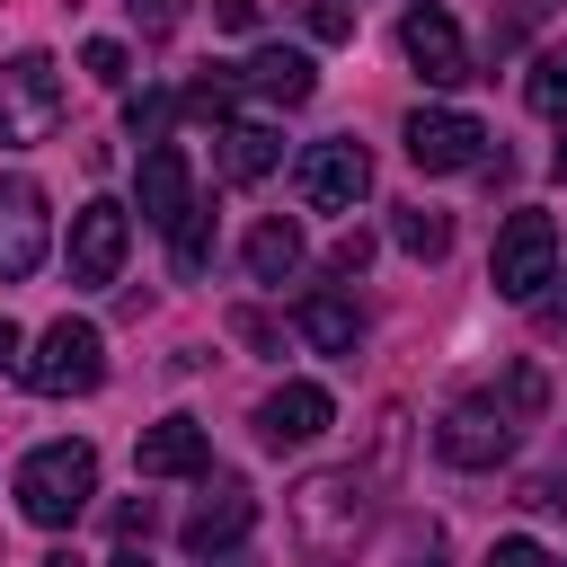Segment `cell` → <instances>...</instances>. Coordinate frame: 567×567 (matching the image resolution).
I'll use <instances>...</instances> for the list:
<instances>
[{"label": "cell", "mask_w": 567, "mask_h": 567, "mask_svg": "<svg viewBox=\"0 0 567 567\" xmlns=\"http://www.w3.org/2000/svg\"><path fill=\"white\" fill-rule=\"evenodd\" d=\"M514 443H523V416H514L496 390L452 399L443 425H434V452H443L452 470H496V461H514Z\"/></svg>", "instance_id": "5"}, {"label": "cell", "mask_w": 567, "mask_h": 567, "mask_svg": "<svg viewBox=\"0 0 567 567\" xmlns=\"http://www.w3.org/2000/svg\"><path fill=\"white\" fill-rule=\"evenodd\" d=\"M168 257H177V275H186V284L213 266V204H186V213L168 221Z\"/></svg>", "instance_id": "20"}, {"label": "cell", "mask_w": 567, "mask_h": 567, "mask_svg": "<svg viewBox=\"0 0 567 567\" xmlns=\"http://www.w3.org/2000/svg\"><path fill=\"white\" fill-rule=\"evenodd\" d=\"M133 470L142 478H204L213 470V434L195 416H159L142 443H133Z\"/></svg>", "instance_id": "14"}, {"label": "cell", "mask_w": 567, "mask_h": 567, "mask_svg": "<svg viewBox=\"0 0 567 567\" xmlns=\"http://www.w3.org/2000/svg\"><path fill=\"white\" fill-rule=\"evenodd\" d=\"M159 124H168V97H159V89H142V97L124 106V133H133V142H159Z\"/></svg>", "instance_id": "25"}, {"label": "cell", "mask_w": 567, "mask_h": 567, "mask_svg": "<svg viewBox=\"0 0 567 567\" xmlns=\"http://www.w3.org/2000/svg\"><path fill=\"white\" fill-rule=\"evenodd\" d=\"M399 53L416 62V80H425V89H461V80H478V62H470V44H461L452 9H434V0H416V9L399 18Z\"/></svg>", "instance_id": "9"}, {"label": "cell", "mask_w": 567, "mask_h": 567, "mask_svg": "<svg viewBox=\"0 0 567 567\" xmlns=\"http://www.w3.org/2000/svg\"><path fill=\"white\" fill-rule=\"evenodd\" d=\"M248 523H257L248 478H213V487H204V505L177 523V540H186L195 558H213V549H239V540H248Z\"/></svg>", "instance_id": "13"}, {"label": "cell", "mask_w": 567, "mask_h": 567, "mask_svg": "<svg viewBox=\"0 0 567 567\" xmlns=\"http://www.w3.org/2000/svg\"><path fill=\"white\" fill-rule=\"evenodd\" d=\"M230 337H239V346H257V354H275V328H266V310H230Z\"/></svg>", "instance_id": "29"}, {"label": "cell", "mask_w": 567, "mask_h": 567, "mask_svg": "<svg viewBox=\"0 0 567 567\" xmlns=\"http://www.w3.org/2000/svg\"><path fill=\"white\" fill-rule=\"evenodd\" d=\"M487 567H558V558H549L540 540H496V549H487Z\"/></svg>", "instance_id": "28"}, {"label": "cell", "mask_w": 567, "mask_h": 567, "mask_svg": "<svg viewBox=\"0 0 567 567\" xmlns=\"http://www.w3.org/2000/svg\"><path fill=\"white\" fill-rule=\"evenodd\" d=\"M213 567H257V558L248 549H213Z\"/></svg>", "instance_id": "34"}, {"label": "cell", "mask_w": 567, "mask_h": 567, "mask_svg": "<svg viewBox=\"0 0 567 567\" xmlns=\"http://www.w3.org/2000/svg\"><path fill=\"white\" fill-rule=\"evenodd\" d=\"M53 124H62V71H53V53L0 62V151L53 142Z\"/></svg>", "instance_id": "6"}, {"label": "cell", "mask_w": 567, "mask_h": 567, "mask_svg": "<svg viewBox=\"0 0 567 567\" xmlns=\"http://www.w3.org/2000/svg\"><path fill=\"white\" fill-rule=\"evenodd\" d=\"M301 27H310L319 44H346V35H354V9H346V0H301Z\"/></svg>", "instance_id": "24"}, {"label": "cell", "mask_w": 567, "mask_h": 567, "mask_svg": "<svg viewBox=\"0 0 567 567\" xmlns=\"http://www.w3.org/2000/svg\"><path fill=\"white\" fill-rule=\"evenodd\" d=\"M124 9H133V27H142V35H168V27L186 18V0H124Z\"/></svg>", "instance_id": "26"}, {"label": "cell", "mask_w": 567, "mask_h": 567, "mask_svg": "<svg viewBox=\"0 0 567 567\" xmlns=\"http://www.w3.org/2000/svg\"><path fill=\"white\" fill-rule=\"evenodd\" d=\"M186 204H195L186 151H177V142H142V221H151V230H168Z\"/></svg>", "instance_id": "16"}, {"label": "cell", "mask_w": 567, "mask_h": 567, "mask_svg": "<svg viewBox=\"0 0 567 567\" xmlns=\"http://www.w3.org/2000/svg\"><path fill=\"white\" fill-rule=\"evenodd\" d=\"M106 567H151V558H142V549H115V558H106Z\"/></svg>", "instance_id": "36"}, {"label": "cell", "mask_w": 567, "mask_h": 567, "mask_svg": "<svg viewBox=\"0 0 567 567\" xmlns=\"http://www.w3.org/2000/svg\"><path fill=\"white\" fill-rule=\"evenodd\" d=\"M292 328H301L319 354H354V346H363V310H354L346 292H301V301H292Z\"/></svg>", "instance_id": "18"}, {"label": "cell", "mask_w": 567, "mask_h": 567, "mask_svg": "<svg viewBox=\"0 0 567 567\" xmlns=\"http://www.w3.org/2000/svg\"><path fill=\"white\" fill-rule=\"evenodd\" d=\"M239 257H248V275H257V284H292V275H301V221H292V213L257 221Z\"/></svg>", "instance_id": "19"}, {"label": "cell", "mask_w": 567, "mask_h": 567, "mask_svg": "<svg viewBox=\"0 0 567 567\" xmlns=\"http://www.w3.org/2000/svg\"><path fill=\"white\" fill-rule=\"evenodd\" d=\"M558 124H567V115H558ZM549 168H558V177H567V133H558V151H549Z\"/></svg>", "instance_id": "35"}, {"label": "cell", "mask_w": 567, "mask_h": 567, "mask_svg": "<svg viewBox=\"0 0 567 567\" xmlns=\"http://www.w3.org/2000/svg\"><path fill=\"white\" fill-rule=\"evenodd\" d=\"M328 416H337V408H328L319 381H284V390L257 399V443H266V452H301V443L328 434Z\"/></svg>", "instance_id": "12"}, {"label": "cell", "mask_w": 567, "mask_h": 567, "mask_svg": "<svg viewBox=\"0 0 567 567\" xmlns=\"http://www.w3.org/2000/svg\"><path fill=\"white\" fill-rule=\"evenodd\" d=\"M523 97H532V115H567V44H549V53L532 62Z\"/></svg>", "instance_id": "22"}, {"label": "cell", "mask_w": 567, "mask_h": 567, "mask_svg": "<svg viewBox=\"0 0 567 567\" xmlns=\"http://www.w3.org/2000/svg\"><path fill=\"white\" fill-rule=\"evenodd\" d=\"M89 496H97V452L89 443H35L18 461V514L35 532H71L89 514Z\"/></svg>", "instance_id": "2"}, {"label": "cell", "mask_w": 567, "mask_h": 567, "mask_svg": "<svg viewBox=\"0 0 567 567\" xmlns=\"http://www.w3.org/2000/svg\"><path fill=\"white\" fill-rule=\"evenodd\" d=\"M230 80H239V89H257V97H275V106H310V89H319L310 53H292V44H257Z\"/></svg>", "instance_id": "15"}, {"label": "cell", "mask_w": 567, "mask_h": 567, "mask_svg": "<svg viewBox=\"0 0 567 567\" xmlns=\"http://www.w3.org/2000/svg\"><path fill=\"white\" fill-rule=\"evenodd\" d=\"M363 266H372V239H363V230H346V239L328 248V275H363Z\"/></svg>", "instance_id": "27"}, {"label": "cell", "mask_w": 567, "mask_h": 567, "mask_svg": "<svg viewBox=\"0 0 567 567\" xmlns=\"http://www.w3.org/2000/svg\"><path fill=\"white\" fill-rule=\"evenodd\" d=\"M487 284L496 301H540V284H558V221L549 213H505L496 230V257H487Z\"/></svg>", "instance_id": "4"}, {"label": "cell", "mask_w": 567, "mask_h": 567, "mask_svg": "<svg viewBox=\"0 0 567 567\" xmlns=\"http://www.w3.org/2000/svg\"><path fill=\"white\" fill-rule=\"evenodd\" d=\"M213 142H221V177H230V186H257V177L284 159V133H275V124H257V115L213 124Z\"/></svg>", "instance_id": "17"}, {"label": "cell", "mask_w": 567, "mask_h": 567, "mask_svg": "<svg viewBox=\"0 0 567 567\" xmlns=\"http://www.w3.org/2000/svg\"><path fill=\"white\" fill-rule=\"evenodd\" d=\"M44 239H53L44 186L35 177H0V284H27L44 266Z\"/></svg>", "instance_id": "11"}, {"label": "cell", "mask_w": 567, "mask_h": 567, "mask_svg": "<svg viewBox=\"0 0 567 567\" xmlns=\"http://www.w3.org/2000/svg\"><path fill=\"white\" fill-rule=\"evenodd\" d=\"M523 505H540V514H558V505H567V487H558V478H532V487H523Z\"/></svg>", "instance_id": "32"}, {"label": "cell", "mask_w": 567, "mask_h": 567, "mask_svg": "<svg viewBox=\"0 0 567 567\" xmlns=\"http://www.w3.org/2000/svg\"><path fill=\"white\" fill-rule=\"evenodd\" d=\"M213 18H221L230 35H248V27H257V0H213Z\"/></svg>", "instance_id": "31"}, {"label": "cell", "mask_w": 567, "mask_h": 567, "mask_svg": "<svg viewBox=\"0 0 567 567\" xmlns=\"http://www.w3.org/2000/svg\"><path fill=\"white\" fill-rule=\"evenodd\" d=\"M363 186H372V151H363L354 133L310 142V151L292 159V195H301L310 213H354V204H363Z\"/></svg>", "instance_id": "7"}, {"label": "cell", "mask_w": 567, "mask_h": 567, "mask_svg": "<svg viewBox=\"0 0 567 567\" xmlns=\"http://www.w3.org/2000/svg\"><path fill=\"white\" fill-rule=\"evenodd\" d=\"M390 239H399L408 257H443V248H452V213H434V204H399Z\"/></svg>", "instance_id": "21"}, {"label": "cell", "mask_w": 567, "mask_h": 567, "mask_svg": "<svg viewBox=\"0 0 567 567\" xmlns=\"http://www.w3.org/2000/svg\"><path fill=\"white\" fill-rule=\"evenodd\" d=\"M80 71H89V80H106V89H124V80H133V62H124V44H115V35H89V44H80Z\"/></svg>", "instance_id": "23"}, {"label": "cell", "mask_w": 567, "mask_h": 567, "mask_svg": "<svg viewBox=\"0 0 567 567\" xmlns=\"http://www.w3.org/2000/svg\"><path fill=\"white\" fill-rule=\"evenodd\" d=\"M115 532H124V540H142V532H151V496H133V505H115Z\"/></svg>", "instance_id": "30"}, {"label": "cell", "mask_w": 567, "mask_h": 567, "mask_svg": "<svg viewBox=\"0 0 567 567\" xmlns=\"http://www.w3.org/2000/svg\"><path fill=\"white\" fill-rule=\"evenodd\" d=\"M44 567H80V558H71V549H62V558H44Z\"/></svg>", "instance_id": "37"}, {"label": "cell", "mask_w": 567, "mask_h": 567, "mask_svg": "<svg viewBox=\"0 0 567 567\" xmlns=\"http://www.w3.org/2000/svg\"><path fill=\"white\" fill-rule=\"evenodd\" d=\"M399 142H408V159H416L425 177H452V168H478L496 133H487L478 115H461V106H416Z\"/></svg>", "instance_id": "8"}, {"label": "cell", "mask_w": 567, "mask_h": 567, "mask_svg": "<svg viewBox=\"0 0 567 567\" xmlns=\"http://www.w3.org/2000/svg\"><path fill=\"white\" fill-rule=\"evenodd\" d=\"M18 372H27L35 399H89V390L106 381V337H97L89 319H53V328L35 337V354H18Z\"/></svg>", "instance_id": "3"}, {"label": "cell", "mask_w": 567, "mask_h": 567, "mask_svg": "<svg viewBox=\"0 0 567 567\" xmlns=\"http://www.w3.org/2000/svg\"><path fill=\"white\" fill-rule=\"evenodd\" d=\"M124 248H133V213H124L115 195H97V204H80V213H71V284H80V292L115 284Z\"/></svg>", "instance_id": "10"}, {"label": "cell", "mask_w": 567, "mask_h": 567, "mask_svg": "<svg viewBox=\"0 0 567 567\" xmlns=\"http://www.w3.org/2000/svg\"><path fill=\"white\" fill-rule=\"evenodd\" d=\"M9 363H18V328L0 319V372H9Z\"/></svg>", "instance_id": "33"}, {"label": "cell", "mask_w": 567, "mask_h": 567, "mask_svg": "<svg viewBox=\"0 0 567 567\" xmlns=\"http://www.w3.org/2000/svg\"><path fill=\"white\" fill-rule=\"evenodd\" d=\"M284 514H292V549H301L310 567H346V558H354V540H363V523H372V487H363V470H354V461H337V470L292 478Z\"/></svg>", "instance_id": "1"}]
</instances>
